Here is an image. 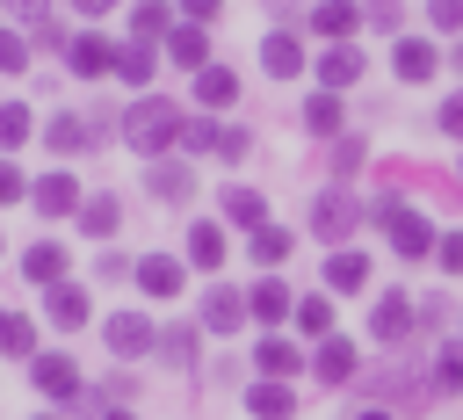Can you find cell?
I'll use <instances>...</instances> for the list:
<instances>
[{"label": "cell", "mask_w": 463, "mask_h": 420, "mask_svg": "<svg viewBox=\"0 0 463 420\" xmlns=\"http://www.w3.org/2000/svg\"><path fill=\"white\" fill-rule=\"evenodd\" d=\"M123 138L137 145V152H166L174 138H181V116H174V101H159V94H145L130 116H123Z\"/></svg>", "instance_id": "6da1fadb"}, {"label": "cell", "mask_w": 463, "mask_h": 420, "mask_svg": "<svg viewBox=\"0 0 463 420\" xmlns=\"http://www.w3.org/2000/svg\"><path fill=\"white\" fill-rule=\"evenodd\" d=\"M376 217H383V232H391V246H398L405 261H420V253H434V246H441V239H434V224H427L420 210H405L398 196H391V203H376Z\"/></svg>", "instance_id": "7a4b0ae2"}, {"label": "cell", "mask_w": 463, "mask_h": 420, "mask_svg": "<svg viewBox=\"0 0 463 420\" xmlns=\"http://www.w3.org/2000/svg\"><path fill=\"white\" fill-rule=\"evenodd\" d=\"M354 224H362V203H354V196H340V188L318 196V210H311V232H318V239H347Z\"/></svg>", "instance_id": "3957f363"}, {"label": "cell", "mask_w": 463, "mask_h": 420, "mask_svg": "<svg viewBox=\"0 0 463 420\" xmlns=\"http://www.w3.org/2000/svg\"><path fill=\"white\" fill-rule=\"evenodd\" d=\"M369 333H376L383 348H398V340L412 333V297H405V290H383V297H376V319H369Z\"/></svg>", "instance_id": "277c9868"}, {"label": "cell", "mask_w": 463, "mask_h": 420, "mask_svg": "<svg viewBox=\"0 0 463 420\" xmlns=\"http://www.w3.org/2000/svg\"><path fill=\"white\" fill-rule=\"evenodd\" d=\"M29 377H36V391H43V398H80V369H72L65 355H36V362H29Z\"/></svg>", "instance_id": "5b68a950"}, {"label": "cell", "mask_w": 463, "mask_h": 420, "mask_svg": "<svg viewBox=\"0 0 463 420\" xmlns=\"http://www.w3.org/2000/svg\"><path fill=\"white\" fill-rule=\"evenodd\" d=\"M29 203H36L43 217H65V210L80 203V181H72V174H43V181H29Z\"/></svg>", "instance_id": "8992f818"}, {"label": "cell", "mask_w": 463, "mask_h": 420, "mask_svg": "<svg viewBox=\"0 0 463 420\" xmlns=\"http://www.w3.org/2000/svg\"><path fill=\"white\" fill-rule=\"evenodd\" d=\"M65 268H72V261H65V246H58V239H43V246H29V253H22V275H29V282H43V290H58V282H65Z\"/></svg>", "instance_id": "52a82bcc"}, {"label": "cell", "mask_w": 463, "mask_h": 420, "mask_svg": "<svg viewBox=\"0 0 463 420\" xmlns=\"http://www.w3.org/2000/svg\"><path fill=\"white\" fill-rule=\"evenodd\" d=\"M326 290H340V297L369 290V261H362V253H347V246H333V253H326Z\"/></svg>", "instance_id": "ba28073f"}, {"label": "cell", "mask_w": 463, "mask_h": 420, "mask_svg": "<svg viewBox=\"0 0 463 420\" xmlns=\"http://www.w3.org/2000/svg\"><path fill=\"white\" fill-rule=\"evenodd\" d=\"M101 333H109L116 355H145V348H152V319H145V311H116Z\"/></svg>", "instance_id": "9c48e42d"}, {"label": "cell", "mask_w": 463, "mask_h": 420, "mask_svg": "<svg viewBox=\"0 0 463 420\" xmlns=\"http://www.w3.org/2000/svg\"><path fill=\"white\" fill-rule=\"evenodd\" d=\"M318 80H326V94L354 87V80H362V51H354V43H333V51L318 58Z\"/></svg>", "instance_id": "30bf717a"}, {"label": "cell", "mask_w": 463, "mask_h": 420, "mask_svg": "<svg viewBox=\"0 0 463 420\" xmlns=\"http://www.w3.org/2000/svg\"><path fill=\"white\" fill-rule=\"evenodd\" d=\"M391 65H398V80H434V43L427 36H398V51H391Z\"/></svg>", "instance_id": "8fae6325"}, {"label": "cell", "mask_w": 463, "mask_h": 420, "mask_svg": "<svg viewBox=\"0 0 463 420\" xmlns=\"http://www.w3.org/2000/svg\"><path fill=\"white\" fill-rule=\"evenodd\" d=\"M239 319H246V297L217 282V290L203 297V326H210V333H239Z\"/></svg>", "instance_id": "7c38bea8"}, {"label": "cell", "mask_w": 463, "mask_h": 420, "mask_svg": "<svg viewBox=\"0 0 463 420\" xmlns=\"http://www.w3.org/2000/svg\"><path fill=\"white\" fill-rule=\"evenodd\" d=\"M260 65H268V72H275V80H297V72H304V43H297V36H282V29H275V36H268V43H260Z\"/></svg>", "instance_id": "4fadbf2b"}, {"label": "cell", "mask_w": 463, "mask_h": 420, "mask_svg": "<svg viewBox=\"0 0 463 420\" xmlns=\"http://www.w3.org/2000/svg\"><path fill=\"white\" fill-rule=\"evenodd\" d=\"M195 94H203V109H232L239 101V72L232 65H203L195 72Z\"/></svg>", "instance_id": "5bb4252c"}, {"label": "cell", "mask_w": 463, "mask_h": 420, "mask_svg": "<svg viewBox=\"0 0 463 420\" xmlns=\"http://www.w3.org/2000/svg\"><path fill=\"white\" fill-rule=\"evenodd\" d=\"M137 282H145V297H181V261L145 253V261H137Z\"/></svg>", "instance_id": "9a60e30c"}, {"label": "cell", "mask_w": 463, "mask_h": 420, "mask_svg": "<svg viewBox=\"0 0 463 420\" xmlns=\"http://www.w3.org/2000/svg\"><path fill=\"white\" fill-rule=\"evenodd\" d=\"M246 413H253V420H289V413H297V391H289V384H253V391H246Z\"/></svg>", "instance_id": "2e32d148"}, {"label": "cell", "mask_w": 463, "mask_h": 420, "mask_svg": "<svg viewBox=\"0 0 463 420\" xmlns=\"http://www.w3.org/2000/svg\"><path fill=\"white\" fill-rule=\"evenodd\" d=\"M311 29H318V36H354V29H362V7H354V0H318Z\"/></svg>", "instance_id": "e0dca14e"}, {"label": "cell", "mask_w": 463, "mask_h": 420, "mask_svg": "<svg viewBox=\"0 0 463 420\" xmlns=\"http://www.w3.org/2000/svg\"><path fill=\"white\" fill-rule=\"evenodd\" d=\"M65 58H72V72H87V80L116 65V51H109V36H94V29H87V36H72V51H65Z\"/></svg>", "instance_id": "ac0fdd59"}, {"label": "cell", "mask_w": 463, "mask_h": 420, "mask_svg": "<svg viewBox=\"0 0 463 420\" xmlns=\"http://www.w3.org/2000/svg\"><path fill=\"white\" fill-rule=\"evenodd\" d=\"M246 311H253V319H268V326H275V319H289V311H297V304H289V290H282V282H275V275H268V282H253V297H246Z\"/></svg>", "instance_id": "d6986e66"}, {"label": "cell", "mask_w": 463, "mask_h": 420, "mask_svg": "<svg viewBox=\"0 0 463 420\" xmlns=\"http://www.w3.org/2000/svg\"><path fill=\"white\" fill-rule=\"evenodd\" d=\"M311 369H318L326 384H347V377H354V348H347V340H318V355H311Z\"/></svg>", "instance_id": "ffe728a7"}, {"label": "cell", "mask_w": 463, "mask_h": 420, "mask_svg": "<svg viewBox=\"0 0 463 420\" xmlns=\"http://www.w3.org/2000/svg\"><path fill=\"white\" fill-rule=\"evenodd\" d=\"M224 217L246 224V232H260V224H268V203H260L253 188H224Z\"/></svg>", "instance_id": "44dd1931"}, {"label": "cell", "mask_w": 463, "mask_h": 420, "mask_svg": "<svg viewBox=\"0 0 463 420\" xmlns=\"http://www.w3.org/2000/svg\"><path fill=\"white\" fill-rule=\"evenodd\" d=\"M304 130H311V138H333V130H340V94H311V101H304Z\"/></svg>", "instance_id": "7402d4cb"}, {"label": "cell", "mask_w": 463, "mask_h": 420, "mask_svg": "<svg viewBox=\"0 0 463 420\" xmlns=\"http://www.w3.org/2000/svg\"><path fill=\"white\" fill-rule=\"evenodd\" d=\"M145 181H152V196H159V203H188V188H195V181H188V167H166V159H159Z\"/></svg>", "instance_id": "603a6c76"}, {"label": "cell", "mask_w": 463, "mask_h": 420, "mask_svg": "<svg viewBox=\"0 0 463 420\" xmlns=\"http://www.w3.org/2000/svg\"><path fill=\"white\" fill-rule=\"evenodd\" d=\"M51 319H58V326H87V290H80V282H58V290H51Z\"/></svg>", "instance_id": "cb8c5ba5"}, {"label": "cell", "mask_w": 463, "mask_h": 420, "mask_svg": "<svg viewBox=\"0 0 463 420\" xmlns=\"http://www.w3.org/2000/svg\"><path fill=\"white\" fill-rule=\"evenodd\" d=\"M116 217H123V210H116V196H87V203H80V224H87L94 239H109V232H116Z\"/></svg>", "instance_id": "d4e9b609"}, {"label": "cell", "mask_w": 463, "mask_h": 420, "mask_svg": "<svg viewBox=\"0 0 463 420\" xmlns=\"http://www.w3.org/2000/svg\"><path fill=\"white\" fill-rule=\"evenodd\" d=\"M188 253H195V268H224V232L217 224H195L188 232Z\"/></svg>", "instance_id": "484cf974"}, {"label": "cell", "mask_w": 463, "mask_h": 420, "mask_svg": "<svg viewBox=\"0 0 463 420\" xmlns=\"http://www.w3.org/2000/svg\"><path fill=\"white\" fill-rule=\"evenodd\" d=\"M260 369H268V377H297V369H304V355L275 333V340H260Z\"/></svg>", "instance_id": "4316f807"}, {"label": "cell", "mask_w": 463, "mask_h": 420, "mask_svg": "<svg viewBox=\"0 0 463 420\" xmlns=\"http://www.w3.org/2000/svg\"><path fill=\"white\" fill-rule=\"evenodd\" d=\"M36 348V326L22 311H0V355H29Z\"/></svg>", "instance_id": "83f0119b"}, {"label": "cell", "mask_w": 463, "mask_h": 420, "mask_svg": "<svg viewBox=\"0 0 463 420\" xmlns=\"http://www.w3.org/2000/svg\"><path fill=\"white\" fill-rule=\"evenodd\" d=\"M174 58H181V65H195V72H203V65H210V36H203V29H195V22H188V29H174Z\"/></svg>", "instance_id": "f1b7e54d"}, {"label": "cell", "mask_w": 463, "mask_h": 420, "mask_svg": "<svg viewBox=\"0 0 463 420\" xmlns=\"http://www.w3.org/2000/svg\"><path fill=\"white\" fill-rule=\"evenodd\" d=\"M116 72H123L130 87H145V80H152V43H123V51H116Z\"/></svg>", "instance_id": "f546056e"}, {"label": "cell", "mask_w": 463, "mask_h": 420, "mask_svg": "<svg viewBox=\"0 0 463 420\" xmlns=\"http://www.w3.org/2000/svg\"><path fill=\"white\" fill-rule=\"evenodd\" d=\"M297 326H304L311 340H333V304H326V297H304V304H297Z\"/></svg>", "instance_id": "4dcf8cb0"}, {"label": "cell", "mask_w": 463, "mask_h": 420, "mask_svg": "<svg viewBox=\"0 0 463 420\" xmlns=\"http://www.w3.org/2000/svg\"><path fill=\"white\" fill-rule=\"evenodd\" d=\"M289 246H297V239H289L282 224H260V232H253V261H289Z\"/></svg>", "instance_id": "1f68e13d"}, {"label": "cell", "mask_w": 463, "mask_h": 420, "mask_svg": "<svg viewBox=\"0 0 463 420\" xmlns=\"http://www.w3.org/2000/svg\"><path fill=\"white\" fill-rule=\"evenodd\" d=\"M434 391H463V348H456V340L434 355Z\"/></svg>", "instance_id": "d6a6232c"}, {"label": "cell", "mask_w": 463, "mask_h": 420, "mask_svg": "<svg viewBox=\"0 0 463 420\" xmlns=\"http://www.w3.org/2000/svg\"><path fill=\"white\" fill-rule=\"evenodd\" d=\"M43 138H51L58 152H80V145H87V123H80V116H51V130H43Z\"/></svg>", "instance_id": "836d02e7"}, {"label": "cell", "mask_w": 463, "mask_h": 420, "mask_svg": "<svg viewBox=\"0 0 463 420\" xmlns=\"http://www.w3.org/2000/svg\"><path fill=\"white\" fill-rule=\"evenodd\" d=\"M130 29H137V43H159V29H166V7H159V0H145V7L130 14Z\"/></svg>", "instance_id": "e575fe53"}, {"label": "cell", "mask_w": 463, "mask_h": 420, "mask_svg": "<svg viewBox=\"0 0 463 420\" xmlns=\"http://www.w3.org/2000/svg\"><path fill=\"white\" fill-rule=\"evenodd\" d=\"M29 138V109L22 101H0V145H22Z\"/></svg>", "instance_id": "d590c367"}, {"label": "cell", "mask_w": 463, "mask_h": 420, "mask_svg": "<svg viewBox=\"0 0 463 420\" xmlns=\"http://www.w3.org/2000/svg\"><path fill=\"white\" fill-rule=\"evenodd\" d=\"M217 138H224L217 123H181V145H188V152H217Z\"/></svg>", "instance_id": "8d00e7d4"}, {"label": "cell", "mask_w": 463, "mask_h": 420, "mask_svg": "<svg viewBox=\"0 0 463 420\" xmlns=\"http://www.w3.org/2000/svg\"><path fill=\"white\" fill-rule=\"evenodd\" d=\"M29 65V43H14V29H0V72H22Z\"/></svg>", "instance_id": "74e56055"}, {"label": "cell", "mask_w": 463, "mask_h": 420, "mask_svg": "<svg viewBox=\"0 0 463 420\" xmlns=\"http://www.w3.org/2000/svg\"><path fill=\"white\" fill-rule=\"evenodd\" d=\"M354 167H362V138H340L333 145V174H354Z\"/></svg>", "instance_id": "f35d334b"}, {"label": "cell", "mask_w": 463, "mask_h": 420, "mask_svg": "<svg viewBox=\"0 0 463 420\" xmlns=\"http://www.w3.org/2000/svg\"><path fill=\"white\" fill-rule=\"evenodd\" d=\"M434 261H441V268H449V275H463V232H449V239H441V246H434Z\"/></svg>", "instance_id": "ab89813d"}, {"label": "cell", "mask_w": 463, "mask_h": 420, "mask_svg": "<svg viewBox=\"0 0 463 420\" xmlns=\"http://www.w3.org/2000/svg\"><path fill=\"white\" fill-rule=\"evenodd\" d=\"M427 14H434L441 29H463V0H427Z\"/></svg>", "instance_id": "60d3db41"}, {"label": "cell", "mask_w": 463, "mask_h": 420, "mask_svg": "<svg viewBox=\"0 0 463 420\" xmlns=\"http://www.w3.org/2000/svg\"><path fill=\"white\" fill-rule=\"evenodd\" d=\"M217 152H224V159H246V152H253V138H246V130H224V138H217Z\"/></svg>", "instance_id": "b9f144b4"}, {"label": "cell", "mask_w": 463, "mask_h": 420, "mask_svg": "<svg viewBox=\"0 0 463 420\" xmlns=\"http://www.w3.org/2000/svg\"><path fill=\"white\" fill-rule=\"evenodd\" d=\"M14 196H29V181H22V174L0 159V203H14Z\"/></svg>", "instance_id": "7bdbcfd3"}, {"label": "cell", "mask_w": 463, "mask_h": 420, "mask_svg": "<svg viewBox=\"0 0 463 420\" xmlns=\"http://www.w3.org/2000/svg\"><path fill=\"white\" fill-rule=\"evenodd\" d=\"M441 130H449V138H463V94H449V101H441Z\"/></svg>", "instance_id": "ee69618b"}, {"label": "cell", "mask_w": 463, "mask_h": 420, "mask_svg": "<svg viewBox=\"0 0 463 420\" xmlns=\"http://www.w3.org/2000/svg\"><path fill=\"white\" fill-rule=\"evenodd\" d=\"M0 7H14V14H29V22H36V29H43V22H51V0H0Z\"/></svg>", "instance_id": "f6af8a7d"}, {"label": "cell", "mask_w": 463, "mask_h": 420, "mask_svg": "<svg viewBox=\"0 0 463 420\" xmlns=\"http://www.w3.org/2000/svg\"><path fill=\"white\" fill-rule=\"evenodd\" d=\"M181 14H195V22H210V14H217V0H181Z\"/></svg>", "instance_id": "bcb514c9"}, {"label": "cell", "mask_w": 463, "mask_h": 420, "mask_svg": "<svg viewBox=\"0 0 463 420\" xmlns=\"http://www.w3.org/2000/svg\"><path fill=\"white\" fill-rule=\"evenodd\" d=\"M72 7H80V14H101V7H116V0H72Z\"/></svg>", "instance_id": "7dc6e473"}, {"label": "cell", "mask_w": 463, "mask_h": 420, "mask_svg": "<svg viewBox=\"0 0 463 420\" xmlns=\"http://www.w3.org/2000/svg\"><path fill=\"white\" fill-rule=\"evenodd\" d=\"M354 420H391V413H383V406H369V413H354Z\"/></svg>", "instance_id": "c3c4849f"}, {"label": "cell", "mask_w": 463, "mask_h": 420, "mask_svg": "<svg viewBox=\"0 0 463 420\" xmlns=\"http://www.w3.org/2000/svg\"><path fill=\"white\" fill-rule=\"evenodd\" d=\"M101 420H130V413H123V406H116V413H101Z\"/></svg>", "instance_id": "681fc988"}, {"label": "cell", "mask_w": 463, "mask_h": 420, "mask_svg": "<svg viewBox=\"0 0 463 420\" xmlns=\"http://www.w3.org/2000/svg\"><path fill=\"white\" fill-rule=\"evenodd\" d=\"M36 420H51V413H36Z\"/></svg>", "instance_id": "f907efd6"}, {"label": "cell", "mask_w": 463, "mask_h": 420, "mask_svg": "<svg viewBox=\"0 0 463 420\" xmlns=\"http://www.w3.org/2000/svg\"><path fill=\"white\" fill-rule=\"evenodd\" d=\"M376 7H383V0H376Z\"/></svg>", "instance_id": "816d5d0a"}]
</instances>
